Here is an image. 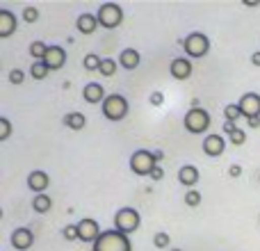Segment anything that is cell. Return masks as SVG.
Here are the masks:
<instances>
[{
  "label": "cell",
  "mask_w": 260,
  "mask_h": 251,
  "mask_svg": "<svg viewBox=\"0 0 260 251\" xmlns=\"http://www.w3.org/2000/svg\"><path fill=\"white\" fill-rule=\"evenodd\" d=\"M101 226L96 219H91V217H85V219L78 222V240H82V242L87 244H94L96 240L101 238Z\"/></svg>",
  "instance_id": "ba28073f"
},
{
  "label": "cell",
  "mask_w": 260,
  "mask_h": 251,
  "mask_svg": "<svg viewBox=\"0 0 260 251\" xmlns=\"http://www.w3.org/2000/svg\"><path fill=\"white\" fill-rule=\"evenodd\" d=\"M153 155H155V160H157V165H160V160H162V158H165V153H162V151H155V153H153Z\"/></svg>",
  "instance_id": "60d3db41"
},
{
  "label": "cell",
  "mask_w": 260,
  "mask_h": 251,
  "mask_svg": "<svg viewBox=\"0 0 260 251\" xmlns=\"http://www.w3.org/2000/svg\"><path fill=\"white\" fill-rule=\"evenodd\" d=\"M139 224H142V217L135 208H119L117 215H114V229L121 231L123 235H133L139 229Z\"/></svg>",
  "instance_id": "8992f818"
},
{
  "label": "cell",
  "mask_w": 260,
  "mask_h": 251,
  "mask_svg": "<svg viewBox=\"0 0 260 251\" xmlns=\"http://www.w3.org/2000/svg\"><path fill=\"white\" fill-rule=\"evenodd\" d=\"M46 53H48V46L44 41H32L30 44V55L35 57V62H44Z\"/></svg>",
  "instance_id": "603a6c76"
},
{
  "label": "cell",
  "mask_w": 260,
  "mask_h": 251,
  "mask_svg": "<svg viewBox=\"0 0 260 251\" xmlns=\"http://www.w3.org/2000/svg\"><path fill=\"white\" fill-rule=\"evenodd\" d=\"M247 125H249V128H253V130H258V128H260V117L247 119Z\"/></svg>",
  "instance_id": "74e56055"
},
{
  "label": "cell",
  "mask_w": 260,
  "mask_h": 251,
  "mask_svg": "<svg viewBox=\"0 0 260 251\" xmlns=\"http://www.w3.org/2000/svg\"><path fill=\"white\" fill-rule=\"evenodd\" d=\"M44 64L50 71H59V69L67 64V50L62 46H48V53L44 57Z\"/></svg>",
  "instance_id": "8fae6325"
},
{
  "label": "cell",
  "mask_w": 260,
  "mask_h": 251,
  "mask_svg": "<svg viewBox=\"0 0 260 251\" xmlns=\"http://www.w3.org/2000/svg\"><path fill=\"white\" fill-rule=\"evenodd\" d=\"M180 46H183V50L189 55V57H206L208 50H210V39H208V35H203V32H192V35H187L183 41H180Z\"/></svg>",
  "instance_id": "5b68a950"
},
{
  "label": "cell",
  "mask_w": 260,
  "mask_h": 251,
  "mask_svg": "<svg viewBox=\"0 0 260 251\" xmlns=\"http://www.w3.org/2000/svg\"><path fill=\"white\" fill-rule=\"evenodd\" d=\"M23 80H25V73H23L21 69H12V71H9V82H12V85H23Z\"/></svg>",
  "instance_id": "1f68e13d"
},
{
  "label": "cell",
  "mask_w": 260,
  "mask_h": 251,
  "mask_svg": "<svg viewBox=\"0 0 260 251\" xmlns=\"http://www.w3.org/2000/svg\"><path fill=\"white\" fill-rule=\"evenodd\" d=\"M101 110H103V117L108 119V121H121V119L128 117L130 105H128L126 96H121V94H110L108 99L103 101Z\"/></svg>",
  "instance_id": "3957f363"
},
{
  "label": "cell",
  "mask_w": 260,
  "mask_h": 251,
  "mask_svg": "<svg viewBox=\"0 0 260 251\" xmlns=\"http://www.w3.org/2000/svg\"><path fill=\"white\" fill-rule=\"evenodd\" d=\"M142 62V55L137 53L135 48H123L121 55H119V67L126 69V71H135Z\"/></svg>",
  "instance_id": "d6986e66"
},
{
  "label": "cell",
  "mask_w": 260,
  "mask_h": 251,
  "mask_svg": "<svg viewBox=\"0 0 260 251\" xmlns=\"http://www.w3.org/2000/svg\"><path fill=\"white\" fill-rule=\"evenodd\" d=\"M240 117H242V112H240V105L238 103H229L224 108V119H226V121H235V123H238Z\"/></svg>",
  "instance_id": "484cf974"
},
{
  "label": "cell",
  "mask_w": 260,
  "mask_h": 251,
  "mask_svg": "<svg viewBox=\"0 0 260 251\" xmlns=\"http://www.w3.org/2000/svg\"><path fill=\"white\" fill-rule=\"evenodd\" d=\"M91 251H133V242H130V238L123 235L121 231L108 229L91 244Z\"/></svg>",
  "instance_id": "6da1fadb"
},
{
  "label": "cell",
  "mask_w": 260,
  "mask_h": 251,
  "mask_svg": "<svg viewBox=\"0 0 260 251\" xmlns=\"http://www.w3.org/2000/svg\"><path fill=\"white\" fill-rule=\"evenodd\" d=\"M82 96H85V101L89 105H103V101L108 99V94H105L103 85L101 82H87L85 89H82Z\"/></svg>",
  "instance_id": "9a60e30c"
},
{
  "label": "cell",
  "mask_w": 260,
  "mask_h": 251,
  "mask_svg": "<svg viewBox=\"0 0 260 251\" xmlns=\"http://www.w3.org/2000/svg\"><path fill=\"white\" fill-rule=\"evenodd\" d=\"M148 101H151V105H162L165 103V94H162V91H153Z\"/></svg>",
  "instance_id": "e575fe53"
},
{
  "label": "cell",
  "mask_w": 260,
  "mask_h": 251,
  "mask_svg": "<svg viewBox=\"0 0 260 251\" xmlns=\"http://www.w3.org/2000/svg\"><path fill=\"white\" fill-rule=\"evenodd\" d=\"M244 5H247V7H258L260 0H244Z\"/></svg>",
  "instance_id": "ab89813d"
},
{
  "label": "cell",
  "mask_w": 260,
  "mask_h": 251,
  "mask_svg": "<svg viewBox=\"0 0 260 251\" xmlns=\"http://www.w3.org/2000/svg\"><path fill=\"white\" fill-rule=\"evenodd\" d=\"M229 139H231V144H233V146H242V144L247 142V133H244V130L240 128L238 133H233V135H231Z\"/></svg>",
  "instance_id": "d6a6232c"
},
{
  "label": "cell",
  "mask_w": 260,
  "mask_h": 251,
  "mask_svg": "<svg viewBox=\"0 0 260 251\" xmlns=\"http://www.w3.org/2000/svg\"><path fill=\"white\" fill-rule=\"evenodd\" d=\"M96 16H99L101 27L114 30V27H119L123 23V9H121V5H117V3H105L99 7Z\"/></svg>",
  "instance_id": "52a82bcc"
},
{
  "label": "cell",
  "mask_w": 260,
  "mask_h": 251,
  "mask_svg": "<svg viewBox=\"0 0 260 251\" xmlns=\"http://www.w3.org/2000/svg\"><path fill=\"white\" fill-rule=\"evenodd\" d=\"M64 125H67V128H71V130H82L87 125V117L82 112H69L67 117H64Z\"/></svg>",
  "instance_id": "44dd1931"
},
{
  "label": "cell",
  "mask_w": 260,
  "mask_h": 251,
  "mask_svg": "<svg viewBox=\"0 0 260 251\" xmlns=\"http://www.w3.org/2000/svg\"><path fill=\"white\" fill-rule=\"evenodd\" d=\"M21 18L25 23H37V21H39V9H37L35 5H25V7H23Z\"/></svg>",
  "instance_id": "4316f807"
},
{
  "label": "cell",
  "mask_w": 260,
  "mask_h": 251,
  "mask_svg": "<svg viewBox=\"0 0 260 251\" xmlns=\"http://www.w3.org/2000/svg\"><path fill=\"white\" fill-rule=\"evenodd\" d=\"M240 112H242L244 119H253V117H260V94L256 91H249L240 99Z\"/></svg>",
  "instance_id": "30bf717a"
},
{
  "label": "cell",
  "mask_w": 260,
  "mask_h": 251,
  "mask_svg": "<svg viewBox=\"0 0 260 251\" xmlns=\"http://www.w3.org/2000/svg\"><path fill=\"white\" fill-rule=\"evenodd\" d=\"M9 135H12V123L7 117H0V142H7Z\"/></svg>",
  "instance_id": "f546056e"
},
{
  "label": "cell",
  "mask_w": 260,
  "mask_h": 251,
  "mask_svg": "<svg viewBox=\"0 0 260 251\" xmlns=\"http://www.w3.org/2000/svg\"><path fill=\"white\" fill-rule=\"evenodd\" d=\"M199 167H194V165H183L178 169V183L180 185H185V187H189V190H194V185L199 183Z\"/></svg>",
  "instance_id": "ac0fdd59"
},
{
  "label": "cell",
  "mask_w": 260,
  "mask_h": 251,
  "mask_svg": "<svg viewBox=\"0 0 260 251\" xmlns=\"http://www.w3.org/2000/svg\"><path fill=\"white\" fill-rule=\"evenodd\" d=\"M128 167H130V171H133L135 176H151L153 169L157 167V160H155V155H153L151 151L139 148V151H135L133 155H130Z\"/></svg>",
  "instance_id": "277c9868"
},
{
  "label": "cell",
  "mask_w": 260,
  "mask_h": 251,
  "mask_svg": "<svg viewBox=\"0 0 260 251\" xmlns=\"http://www.w3.org/2000/svg\"><path fill=\"white\" fill-rule=\"evenodd\" d=\"M203 153H206L208 158H219L221 153L226 151V139L221 137L219 133H210L203 137V144H201Z\"/></svg>",
  "instance_id": "9c48e42d"
},
{
  "label": "cell",
  "mask_w": 260,
  "mask_h": 251,
  "mask_svg": "<svg viewBox=\"0 0 260 251\" xmlns=\"http://www.w3.org/2000/svg\"><path fill=\"white\" fill-rule=\"evenodd\" d=\"M148 178H151V180H162V178H165V169H162V165H157Z\"/></svg>",
  "instance_id": "d590c367"
},
{
  "label": "cell",
  "mask_w": 260,
  "mask_h": 251,
  "mask_svg": "<svg viewBox=\"0 0 260 251\" xmlns=\"http://www.w3.org/2000/svg\"><path fill=\"white\" fill-rule=\"evenodd\" d=\"M171 251H183V249H171Z\"/></svg>",
  "instance_id": "b9f144b4"
},
{
  "label": "cell",
  "mask_w": 260,
  "mask_h": 251,
  "mask_svg": "<svg viewBox=\"0 0 260 251\" xmlns=\"http://www.w3.org/2000/svg\"><path fill=\"white\" fill-rule=\"evenodd\" d=\"M229 176H231V178H240V176H242V167H240V165H231Z\"/></svg>",
  "instance_id": "8d00e7d4"
},
{
  "label": "cell",
  "mask_w": 260,
  "mask_h": 251,
  "mask_svg": "<svg viewBox=\"0 0 260 251\" xmlns=\"http://www.w3.org/2000/svg\"><path fill=\"white\" fill-rule=\"evenodd\" d=\"M53 208V199L48 194H35V201H32V210L37 215H46V212Z\"/></svg>",
  "instance_id": "ffe728a7"
},
{
  "label": "cell",
  "mask_w": 260,
  "mask_h": 251,
  "mask_svg": "<svg viewBox=\"0 0 260 251\" xmlns=\"http://www.w3.org/2000/svg\"><path fill=\"white\" fill-rule=\"evenodd\" d=\"M99 25L101 23H99V16H96V14L85 12V14H80V16L76 18V27H78L80 35H94Z\"/></svg>",
  "instance_id": "e0dca14e"
},
{
  "label": "cell",
  "mask_w": 260,
  "mask_h": 251,
  "mask_svg": "<svg viewBox=\"0 0 260 251\" xmlns=\"http://www.w3.org/2000/svg\"><path fill=\"white\" fill-rule=\"evenodd\" d=\"M35 244V233H32L30 229H25V226H21V229H16L12 233V247L18 249V251H27Z\"/></svg>",
  "instance_id": "4fadbf2b"
},
{
  "label": "cell",
  "mask_w": 260,
  "mask_h": 251,
  "mask_svg": "<svg viewBox=\"0 0 260 251\" xmlns=\"http://www.w3.org/2000/svg\"><path fill=\"white\" fill-rule=\"evenodd\" d=\"M101 62H103V57H99L96 53H87L85 59H82V67H85L87 71H99V69H101Z\"/></svg>",
  "instance_id": "cb8c5ba5"
},
{
  "label": "cell",
  "mask_w": 260,
  "mask_h": 251,
  "mask_svg": "<svg viewBox=\"0 0 260 251\" xmlns=\"http://www.w3.org/2000/svg\"><path fill=\"white\" fill-rule=\"evenodd\" d=\"M251 64L253 67H260V50H256V53L251 55Z\"/></svg>",
  "instance_id": "f35d334b"
},
{
  "label": "cell",
  "mask_w": 260,
  "mask_h": 251,
  "mask_svg": "<svg viewBox=\"0 0 260 251\" xmlns=\"http://www.w3.org/2000/svg\"><path fill=\"white\" fill-rule=\"evenodd\" d=\"M117 67H119V62H114L112 57H103V62H101L99 73H101L103 78H112L114 73H117Z\"/></svg>",
  "instance_id": "7402d4cb"
},
{
  "label": "cell",
  "mask_w": 260,
  "mask_h": 251,
  "mask_svg": "<svg viewBox=\"0 0 260 251\" xmlns=\"http://www.w3.org/2000/svg\"><path fill=\"white\" fill-rule=\"evenodd\" d=\"M48 185H50V176L46 174V171H41V169L30 171V176H27V187L35 194H46Z\"/></svg>",
  "instance_id": "5bb4252c"
},
{
  "label": "cell",
  "mask_w": 260,
  "mask_h": 251,
  "mask_svg": "<svg viewBox=\"0 0 260 251\" xmlns=\"http://www.w3.org/2000/svg\"><path fill=\"white\" fill-rule=\"evenodd\" d=\"M16 27H18V18L9 9H0V39L12 37L16 32Z\"/></svg>",
  "instance_id": "2e32d148"
},
{
  "label": "cell",
  "mask_w": 260,
  "mask_h": 251,
  "mask_svg": "<svg viewBox=\"0 0 260 251\" xmlns=\"http://www.w3.org/2000/svg\"><path fill=\"white\" fill-rule=\"evenodd\" d=\"M48 71H50V69L46 67L44 62H35V64L30 67V76L35 78V80H44V78L48 76Z\"/></svg>",
  "instance_id": "d4e9b609"
},
{
  "label": "cell",
  "mask_w": 260,
  "mask_h": 251,
  "mask_svg": "<svg viewBox=\"0 0 260 251\" xmlns=\"http://www.w3.org/2000/svg\"><path fill=\"white\" fill-rule=\"evenodd\" d=\"M183 125L189 135H203V133H208V128H210V114H208V110L194 105V108H189L187 112H185Z\"/></svg>",
  "instance_id": "7a4b0ae2"
},
{
  "label": "cell",
  "mask_w": 260,
  "mask_h": 251,
  "mask_svg": "<svg viewBox=\"0 0 260 251\" xmlns=\"http://www.w3.org/2000/svg\"><path fill=\"white\" fill-rule=\"evenodd\" d=\"M62 238L64 240H78V224H69L62 229Z\"/></svg>",
  "instance_id": "4dcf8cb0"
},
{
  "label": "cell",
  "mask_w": 260,
  "mask_h": 251,
  "mask_svg": "<svg viewBox=\"0 0 260 251\" xmlns=\"http://www.w3.org/2000/svg\"><path fill=\"white\" fill-rule=\"evenodd\" d=\"M183 201H185V206L197 208L199 203H201V192H197V190H187V194L183 197Z\"/></svg>",
  "instance_id": "83f0119b"
},
{
  "label": "cell",
  "mask_w": 260,
  "mask_h": 251,
  "mask_svg": "<svg viewBox=\"0 0 260 251\" xmlns=\"http://www.w3.org/2000/svg\"><path fill=\"white\" fill-rule=\"evenodd\" d=\"M221 130H224V133L231 137V135H233V133H238L240 128H238V123H235V121H224V125H221Z\"/></svg>",
  "instance_id": "836d02e7"
},
{
  "label": "cell",
  "mask_w": 260,
  "mask_h": 251,
  "mask_svg": "<svg viewBox=\"0 0 260 251\" xmlns=\"http://www.w3.org/2000/svg\"><path fill=\"white\" fill-rule=\"evenodd\" d=\"M153 244H155V249H167L171 244V238L169 233H165V231H160V233H155V238H153Z\"/></svg>",
  "instance_id": "f1b7e54d"
},
{
  "label": "cell",
  "mask_w": 260,
  "mask_h": 251,
  "mask_svg": "<svg viewBox=\"0 0 260 251\" xmlns=\"http://www.w3.org/2000/svg\"><path fill=\"white\" fill-rule=\"evenodd\" d=\"M192 62H189V57H176L171 59L169 64V73L176 78V80H187L189 76H192Z\"/></svg>",
  "instance_id": "7c38bea8"
}]
</instances>
